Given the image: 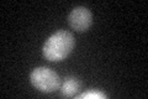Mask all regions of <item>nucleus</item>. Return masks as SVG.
I'll use <instances>...</instances> for the list:
<instances>
[{
  "label": "nucleus",
  "mask_w": 148,
  "mask_h": 99,
  "mask_svg": "<svg viewBox=\"0 0 148 99\" xmlns=\"http://www.w3.org/2000/svg\"><path fill=\"white\" fill-rule=\"evenodd\" d=\"M75 46V40L71 32L66 30H59L51 35L43 45L42 53L46 60L51 62H59L72 52Z\"/></svg>",
  "instance_id": "f257e3e1"
},
{
  "label": "nucleus",
  "mask_w": 148,
  "mask_h": 99,
  "mask_svg": "<svg viewBox=\"0 0 148 99\" xmlns=\"http://www.w3.org/2000/svg\"><path fill=\"white\" fill-rule=\"evenodd\" d=\"M30 82L42 93H52L61 87V78L48 67H37L30 74Z\"/></svg>",
  "instance_id": "f03ea898"
},
{
  "label": "nucleus",
  "mask_w": 148,
  "mask_h": 99,
  "mask_svg": "<svg viewBox=\"0 0 148 99\" xmlns=\"http://www.w3.org/2000/svg\"><path fill=\"white\" fill-rule=\"evenodd\" d=\"M92 15L91 11L85 6H77L69 12L68 24L74 31L84 32L91 26Z\"/></svg>",
  "instance_id": "7ed1b4c3"
},
{
  "label": "nucleus",
  "mask_w": 148,
  "mask_h": 99,
  "mask_svg": "<svg viewBox=\"0 0 148 99\" xmlns=\"http://www.w3.org/2000/svg\"><path fill=\"white\" fill-rule=\"evenodd\" d=\"M82 83L78 78L68 77L64 79V82L61 84V93L64 97H74L80 89Z\"/></svg>",
  "instance_id": "20e7f679"
},
{
  "label": "nucleus",
  "mask_w": 148,
  "mask_h": 99,
  "mask_svg": "<svg viewBox=\"0 0 148 99\" xmlns=\"http://www.w3.org/2000/svg\"><path fill=\"white\" fill-rule=\"evenodd\" d=\"M78 98H94V99H101V98H108L105 93L100 91H88L85 93H82L80 96H77Z\"/></svg>",
  "instance_id": "39448f33"
}]
</instances>
